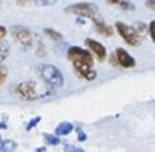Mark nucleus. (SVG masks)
Wrapping results in <instances>:
<instances>
[{
  "instance_id": "obj_1",
  "label": "nucleus",
  "mask_w": 155,
  "mask_h": 152,
  "mask_svg": "<svg viewBox=\"0 0 155 152\" xmlns=\"http://www.w3.org/2000/svg\"><path fill=\"white\" fill-rule=\"evenodd\" d=\"M38 74H40L42 80H44L45 84L54 87V89H62L65 84L62 70L58 67H55V65H52V64H42L40 67H38Z\"/></svg>"
},
{
  "instance_id": "obj_10",
  "label": "nucleus",
  "mask_w": 155,
  "mask_h": 152,
  "mask_svg": "<svg viewBox=\"0 0 155 152\" xmlns=\"http://www.w3.org/2000/svg\"><path fill=\"white\" fill-rule=\"evenodd\" d=\"M94 25H95V30H97L100 35H104V37H112V35H114V27L104 24V20H102V22H95Z\"/></svg>"
},
{
  "instance_id": "obj_28",
  "label": "nucleus",
  "mask_w": 155,
  "mask_h": 152,
  "mask_svg": "<svg viewBox=\"0 0 155 152\" xmlns=\"http://www.w3.org/2000/svg\"><path fill=\"white\" fill-rule=\"evenodd\" d=\"M7 127V124H5V122H0V129H5Z\"/></svg>"
},
{
  "instance_id": "obj_20",
  "label": "nucleus",
  "mask_w": 155,
  "mask_h": 152,
  "mask_svg": "<svg viewBox=\"0 0 155 152\" xmlns=\"http://www.w3.org/2000/svg\"><path fill=\"white\" fill-rule=\"evenodd\" d=\"M108 62H110V65H114V67H120V65H118V59H117V55H115V52L110 55V57H108Z\"/></svg>"
},
{
  "instance_id": "obj_6",
  "label": "nucleus",
  "mask_w": 155,
  "mask_h": 152,
  "mask_svg": "<svg viewBox=\"0 0 155 152\" xmlns=\"http://www.w3.org/2000/svg\"><path fill=\"white\" fill-rule=\"evenodd\" d=\"M10 34H12V37L17 42H20L24 47H30L32 45L34 35H32V32L28 30L27 27H24V25H14V27L10 29Z\"/></svg>"
},
{
  "instance_id": "obj_25",
  "label": "nucleus",
  "mask_w": 155,
  "mask_h": 152,
  "mask_svg": "<svg viewBox=\"0 0 155 152\" xmlns=\"http://www.w3.org/2000/svg\"><path fill=\"white\" fill-rule=\"evenodd\" d=\"M5 35H7V29H5L4 25H0V40H2Z\"/></svg>"
},
{
  "instance_id": "obj_32",
  "label": "nucleus",
  "mask_w": 155,
  "mask_h": 152,
  "mask_svg": "<svg viewBox=\"0 0 155 152\" xmlns=\"http://www.w3.org/2000/svg\"><path fill=\"white\" fill-rule=\"evenodd\" d=\"M0 7H2V4H0Z\"/></svg>"
},
{
  "instance_id": "obj_14",
  "label": "nucleus",
  "mask_w": 155,
  "mask_h": 152,
  "mask_svg": "<svg viewBox=\"0 0 155 152\" xmlns=\"http://www.w3.org/2000/svg\"><path fill=\"white\" fill-rule=\"evenodd\" d=\"M17 149V144L14 140H2V145H0V152H12Z\"/></svg>"
},
{
  "instance_id": "obj_11",
  "label": "nucleus",
  "mask_w": 155,
  "mask_h": 152,
  "mask_svg": "<svg viewBox=\"0 0 155 152\" xmlns=\"http://www.w3.org/2000/svg\"><path fill=\"white\" fill-rule=\"evenodd\" d=\"M72 130H75V129H74V125H72L70 122H60V124L57 125V129H55V135H58V137L68 135Z\"/></svg>"
},
{
  "instance_id": "obj_4",
  "label": "nucleus",
  "mask_w": 155,
  "mask_h": 152,
  "mask_svg": "<svg viewBox=\"0 0 155 152\" xmlns=\"http://www.w3.org/2000/svg\"><path fill=\"white\" fill-rule=\"evenodd\" d=\"M68 14H75L78 17H85V19H92L95 14H98V7L92 2H78L74 4L70 7H67Z\"/></svg>"
},
{
  "instance_id": "obj_17",
  "label": "nucleus",
  "mask_w": 155,
  "mask_h": 152,
  "mask_svg": "<svg viewBox=\"0 0 155 152\" xmlns=\"http://www.w3.org/2000/svg\"><path fill=\"white\" fill-rule=\"evenodd\" d=\"M58 0H37V4L42 5V7H52V5H55Z\"/></svg>"
},
{
  "instance_id": "obj_31",
  "label": "nucleus",
  "mask_w": 155,
  "mask_h": 152,
  "mask_svg": "<svg viewBox=\"0 0 155 152\" xmlns=\"http://www.w3.org/2000/svg\"><path fill=\"white\" fill-rule=\"evenodd\" d=\"M20 2H24V0H20Z\"/></svg>"
},
{
  "instance_id": "obj_24",
  "label": "nucleus",
  "mask_w": 155,
  "mask_h": 152,
  "mask_svg": "<svg viewBox=\"0 0 155 152\" xmlns=\"http://www.w3.org/2000/svg\"><path fill=\"white\" fill-rule=\"evenodd\" d=\"M145 7L150 8V10H155V0H147L145 2Z\"/></svg>"
},
{
  "instance_id": "obj_3",
  "label": "nucleus",
  "mask_w": 155,
  "mask_h": 152,
  "mask_svg": "<svg viewBox=\"0 0 155 152\" xmlns=\"http://www.w3.org/2000/svg\"><path fill=\"white\" fill-rule=\"evenodd\" d=\"M67 59L72 64H85V65H94V55L88 49H82V47H70L67 50Z\"/></svg>"
},
{
  "instance_id": "obj_8",
  "label": "nucleus",
  "mask_w": 155,
  "mask_h": 152,
  "mask_svg": "<svg viewBox=\"0 0 155 152\" xmlns=\"http://www.w3.org/2000/svg\"><path fill=\"white\" fill-rule=\"evenodd\" d=\"M72 65H74L75 74L84 80L92 82L97 79V70L94 69V65H85V64H72Z\"/></svg>"
},
{
  "instance_id": "obj_2",
  "label": "nucleus",
  "mask_w": 155,
  "mask_h": 152,
  "mask_svg": "<svg viewBox=\"0 0 155 152\" xmlns=\"http://www.w3.org/2000/svg\"><path fill=\"white\" fill-rule=\"evenodd\" d=\"M115 30L120 35V39L130 47H138L142 44V35L140 32L135 27H130V25L124 24V22H117L115 24Z\"/></svg>"
},
{
  "instance_id": "obj_29",
  "label": "nucleus",
  "mask_w": 155,
  "mask_h": 152,
  "mask_svg": "<svg viewBox=\"0 0 155 152\" xmlns=\"http://www.w3.org/2000/svg\"><path fill=\"white\" fill-rule=\"evenodd\" d=\"M74 152H84V149H75Z\"/></svg>"
},
{
  "instance_id": "obj_9",
  "label": "nucleus",
  "mask_w": 155,
  "mask_h": 152,
  "mask_svg": "<svg viewBox=\"0 0 155 152\" xmlns=\"http://www.w3.org/2000/svg\"><path fill=\"white\" fill-rule=\"evenodd\" d=\"M115 55H117V59H118V65H120V67H124V69H134L135 65H137L135 59L132 57V55L125 50V49H117V50H115Z\"/></svg>"
},
{
  "instance_id": "obj_22",
  "label": "nucleus",
  "mask_w": 155,
  "mask_h": 152,
  "mask_svg": "<svg viewBox=\"0 0 155 152\" xmlns=\"http://www.w3.org/2000/svg\"><path fill=\"white\" fill-rule=\"evenodd\" d=\"M75 130H77V137H78V140H85V139H87V135L84 134V130H82V129H75Z\"/></svg>"
},
{
  "instance_id": "obj_18",
  "label": "nucleus",
  "mask_w": 155,
  "mask_h": 152,
  "mask_svg": "<svg viewBox=\"0 0 155 152\" xmlns=\"http://www.w3.org/2000/svg\"><path fill=\"white\" fill-rule=\"evenodd\" d=\"M148 34H150V39L153 40V44H155V20H152L150 25H148Z\"/></svg>"
},
{
  "instance_id": "obj_7",
  "label": "nucleus",
  "mask_w": 155,
  "mask_h": 152,
  "mask_svg": "<svg viewBox=\"0 0 155 152\" xmlns=\"http://www.w3.org/2000/svg\"><path fill=\"white\" fill-rule=\"evenodd\" d=\"M85 47L92 52V55H94L98 62H104L105 59H107V49H105V45L100 44V42L94 40V39H85Z\"/></svg>"
},
{
  "instance_id": "obj_16",
  "label": "nucleus",
  "mask_w": 155,
  "mask_h": 152,
  "mask_svg": "<svg viewBox=\"0 0 155 152\" xmlns=\"http://www.w3.org/2000/svg\"><path fill=\"white\" fill-rule=\"evenodd\" d=\"M7 54H8V44L2 40V42H0V62L4 60Z\"/></svg>"
},
{
  "instance_id": "obj_19",
  "label": "nucleus",
  "mask_w": 155,
  "mask_h": 152,
  "mask_svg": "<svg viewBox=\"0 0 155 152\" xmlns=\"http://www.w3.org/2000/svg\"><path fill=\"white\" fill-rule=\"evenodd\" d=\"M127 2H130V0H107V4H108V5H118V7L125 5Z\"/></svg>"
},
{
  "instance_id": "obj_21",
  "label": "nucleus",
  "mask_w": 155,
  "mask_h": 152,
  "mask_svg": "<svg viewBox=\"0 0 155 152\" xmlns=\"http://www.w3.org/2000/svg\"><path fill=\"white\" fill-rule=\"evenodd\" d=\"M38 122H40V117H35V119H32V120L27 124V130H32V129H34L35 125L38 124Z\"/></svg>"
},
{
  "instance_id": "obj_27",
  "label": "nucleus",
  "mask_w": 155,
  "mask_h": 152,
  "mask_svg": "<svg viewBox=\"0 0 155 152\" xmlns=\"http://www.w3.org/2000/svg\"><path fill=\"white\" fill-rule=\"evenodd\" d=\"M64 150H65V152H74L75 149L72 147V145H64Z\"/></svg>"
},
{
  "instance_id": "obj_5",
  "label": "nucleus",
  "mask_w": 155,
  "mask_h": 152,
  "mask_svg": "<svg viewBox=\"0 0 155 152\" xmlns=\"http://www.w3.org/2000/svg\"><path fill=\"white\" fill-rule=\"evenodd\" d=\"M15 94L22 99V100H37L40 95L37 94V87H35L34 82L25 80L20 82V84L15 85Z\"/></svg>"
},
{
  "instance_id": "obj_23",
  "label": "nucleus",
  "mask_w": 155,
  "mask_h": 152,
  "mask_svg": "<svg viewBox=\"0 0 155 152\" xmlns=\"http://www.w3.org/2000/svg\"><path fill=\"white\" fill-rule=\"evenodd\" d=\"M120 8H124V10H135V5L132 4V2H127L125 5H122Z\"/></svg>"
},
{
  "instance_id": "obj_13",
  "label": "nucleus",
  "mask_w": 155,
  "mask_h": 152,
  "mask_svg": "<svg viewBox=\"0 0 155 152\" xmlns=\"http://www.w3.org/2000/svg\"><path fill=\"white\" fill-rule=\"evenodd\" d=\"M44 140L47 145H58L60 144V137L55 134H44Z\"/></svg>"
},
{
  "instance_id": "obj_30",
  "label": "nucleus",
  "mask_w": 155,
  "mask_h": 152,
  "mask_svg": "<svg viewBox=\"0 0 155 152\" xmlns=\"http://www.w3.org/2000/svg\"><path fill=\"white\" fill-rule=\"evenodd\" d=\"M0 145H2V137H0Z\"/></svg>"
},
{
  "instance_id": "obj_12",
  "label": "nucleus",
  "mask_w": 155,
  "mask_h": 152,
  "mask_svg": "<svg viewBox=\"0 0 155 152\" xmlns=\"http://www.w3.org/2000/svg\"><path fill=\"white\" fill-rule=\"evenodd\" d=\"M44 34L47 35L50 40H54V42H60L62 40V34H60V32H57V30H54V29H45Z\"/></svg>"
},
{
  "instance_id": "obj_15",
  "label": "nucleus",
  "mask_w": 155,
  "mask_h": 152,
  "mask_svg": "<svg viewBox=\"0 0 155 152\" xmlns=\"http://www.w3.org/2000/svg\"><path fill=\"white\" fill-rule=\"evenodd\" d=\"M7 75H8L7 67H5V64H2V62H0V87L5 84V80H7Z\"/></svg>"
},
{
  "instance_id": "obj_26",
  "label": "nucleus",
  "mask_w": 155,
  "mask_h": 152,
  "mask_svg": "<svg viewBox=\"0 0 155 152\" xmlns=\"http://www.w3.org/2000/svg\"><path fill=\"white\" fill-rule=\"evenodd\" d=\"M135 29H137L138 32H142V30H145V29H147V25L142 24V22H140V24H137V27H135Z\"/></svg>"
}]
</instances>
